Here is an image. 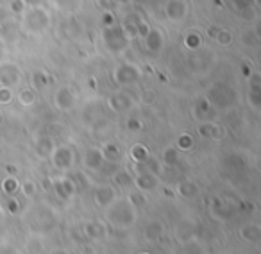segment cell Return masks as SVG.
Here are the masks:
<instances>
[{
    "label": "cell",
    "instance_id": "obj_27",
    "mask_svg": "<svg viewBox=\"0 0 261 254\" xmlns=\"http://www.w3.org/2000/svg\"><path fill=\"white\" fill-rule=\"evenodd\" d=\"M179 160V153L175 147H167V149L163 150V154H161V161H163L167 167H174L175 163H177Z\"/></svg>",
    "mask_w": 261,
    "mask_h": 254
},
{
    "label": "cell",
    "instance_id": "obj_14",
    "mask_svg": "<svg viewBox=\"0 0 261 254\" xmlns=\"http://www.w3.org/2000/svg\"><path fill=\"white\" fill-rule=\"evenodd\" d=\"M140 20L138 16H133L129 15L125 20H123V23L120 26V29H122V33L125 34L127 40H133V38H138V26H140Z\"/></svg>",
    "mask_w": 261,
    "mask_h": 254
},
{
    "label": "cell",
    "instance_id": "obj_39",
    "mask_svg": "<svg viewBox=\"0 0 261 254\" xmlns=\"http://www.w3.org/2000/svg\"><path fill=\"white\" fill-rule=\"evenodd\" d=\"M23 2H25L27 8H33V6H45L47 0H23Z\"/></svg>",
    "mask_w": 261,
    "mask_h": 254
},
{
    "label": "cell",
    "instance_id": "obj_24",
    "mask_svg": "<svg viewBox=\"0 0 261 254\" xmlns=\"http://www.w3.org/2000/svg\"><path fill=\"white\" fill-rule=\"evenodd\" d=\"M161 235H163V224L161 222H150L145 227V238L150 240V242H156Z\"/></svg>",
    "mask_w": 261,
    "mask_h": 254
},
{
    "label": "cell",
    "instance_id": "obj_34",
    "mask_svg": "<svg viewBox=\"0 0 261 254\" xmlns=\"http://www.w3.org/2000/svg\"><path fill=\"white\" fill-rule=\"evenodd\" d=\"M113 26H118V23H116V18H115V13L104 11L102 13V27L108 29V27H113Z\"/></svg>",
    "mask_w": 261,
    "mask_h": 254
},
{
    "label": "cell",
    "instance_id": "obj_35",
    "mask_svg": "<svg viewBox=\"0 0 261 254\" xmlns=\"http://www.w3.org/2000/svg\"><path fill=\"white\" fill-rule=\"evenodd\" d=\"M13 100L11 88H0V104H9Z\"/></svg>",
    "mask_w": 261,
    "mask_h": 254
},
{
    "label": "cell",
    "instance_id": "obj_31",
    "mask_svg": "<svg viewBox=\"0 0 261 254\" xmlns=\"http://www.w3.org/2000/svg\"><path fill=\"white\" fill-rule=\"evenodd\" d=\"M175 147H177L179 150H190L193 147V138L188 133H182L177 138V142H175Z\"/></svg>",
    "mask_w": 261,
    "mask_h": 254
},
{
    "label": "cell",
    "instance_id": "obj_18",
    "mask_svg": "<svg viewBox=\"0 0 261 254\" xmlns=\"http://www.w3.org/2000/svg\"><path fill=\"white\" fill-rule=\"evenodd\" d=\"M54 186H56V192H58L63 199H68V197H72V193L75 192V185H73V183L70 181V179H66V177L58 179Z\"/></svg>",
    "mask_w": 261,
    "mask_h": 254
},
{
    "label": "cell",
    "instance_id": "obj_25",
    "mask_svg": "<svg viewBox=\"0 0 261 254\" xmlns=\"http://www.w3.org/2000/svg\"><path fill=\"white\" fill-rule=\"evenodd\" d=\"M31 84H33V90H43V88H47L48 86V75L45 72H34L33 73V77H31Z\"/></svg>",
    "mask_w": 261,
    "mask_h": 254
},
{
    "label": "cell",
    "instance_id": "obj_16",
    "mask_svg": "<svg viewBox=\"0 0 261 254\" xmlns=\"http://www.w3.org/2000/svg\"><path fill=\"white\" fill-rule=\"evenodd\" d=\"M102 153V158H104V161H111V163H115V161L120 160V156H122V149H120L118 143L115 142H108L102 145L100 149Z\"/></svg>",
    "mask_w": 261,
    "mask_h": 254
},
{
    "label": "cell",
    "instance_id": "obj_9",
    "mask_svg": "<svg viewBox=\"0 0 261 254\" xmlns=\"http://www.w3.org/2000/svg\"><path fill=\"white\" fill-rule=\"evenodd\" d=\"M75 93H73L72 90H70L68 86H61L58 91H56L54 95V104L56 108L59 109V111H72L73 108H75Z\"/></svg>",
    "mask_w": 261,
    "mask_h": 254
},
{
    "label": "cell",
    "instance_id": "obj_40",
    "mask_svg": "<svg viewBox=\"0 0 261 254\" xmlns=\"http://www.w3.org/2000/svg\"><path fill=\"white\" fill-rule=\"evenodd\" d=\"M113 6H118V8H123V6H130L133 0H111Z\"/></svg>",
    "mask_w": 261,
    "mask_h": 254
},
{
    "label": "cell",
    "instance_id": "obj_20",
    "mask_svg": "<svg viewBox=\"0 0 261 254\" xmlns=\"http://www.w3.org/2000/svg\"><path fill=\"white\" fill-rule=\"evenodd\" d=\"M129 154H130V160H135L140 165L147 163V160H149V149L145 145H142V143H136V145L130 147Z\"/></svg>",
    "mask_w": 261,
    "mask_h": 254
},
{
    "label": "cell",
    "instance_id": "obj_29",
    "mask_svg": "<svg viewBox=\"0 0 261 254\" xmlns=\"http://www.w3.org/2000/svg\"><path fill=\"white\" fill-rule=\"evenodd\" d=\"M20 188V183L16 177H13V175H9V177H6L4 181H2V190H4L6 193H9V195H15L16 192H18Z\"/></svg>",
    "mask_w": 261,
    "mask_h": 254
},
{
    "label": "cell",
    "instance_id": "obj_6",
    "mask_svg": "<svg viewBox=\"0 0 261 254\" xmlns=\"http://www.w3.org/2000/svg\"><path fill=\"white\" fill-rule=\"evenodd\" d=\"M22 81V70L16 63L2 61L0 63V88H13Z\"/></svg>",
    "mask_w": 261,
    "mask_h": 254
},
{
    "label": "cell",
    "instance_id": "obj_38",
    "mask_svg": "<svg viewBox=\"0 0 261 254\" xmlns=\"http://www.w3.org/2000/svg\"><path fill=\"white\" fill-rule=\"evenodd\" d=\"M22 190H23V193H25L27 197L34 195V183H31V181L23 183V185H22Z\"/></svg>",
    "mask_w": 261,
    "mask_h": 254
},
{
    "label": "cell",
    "instance_id": "obj_41",
    "mask_svg": "<svg viewBox=\"0 0 261 254\" xmlns=\"http://www.w3.org/2000/svg\"><path fill=\"white\" fill-rule=\"evenodd\" d=\"M52 254H68V252H66V250H54V252H52Z\"/></svg>",
    "mask_w": 261,
    "mask_h": 254
},
{
    "label": "cell",
    "instance_id": "obj_21",
    "mask_svg": "<svg viewBox=\"0 0 261 254\" xmlns=\"http://www.w3.org/2000/svg\"><path fill=\"white\" fill-rule=\"evenodd\" d=\"M211 36L215 38V41H217L220 47H229V45H232V41H234V34L229 29H217V33L211 34Z\"/></svg>",
    "mask_w": 261,
    "mask_h": 254
},
{
    "label": "cell",
    "instance_id": "obj_36",
    "mask_svg": "<svg viewBox=\"0 0 261 254\" xmlns=\"http://www.w3.org/2000/svg\"><path fill=\"white\" fill-rule=\"evenodd\" d=\"M115 181L118 183V185H122V186H127V185H130V183H133V177H130L127 172H118V174L115 175Z\"/></svg>",
    "mask_w": 261,
    "mask_h": 254
},
{
    "label": "cell",
    "instance_id": "obj_13",
    "mask_svg": "<svg viewBox=\"0 0 261 254\" xmlns=\"http://www.w3.org/2000/svg\"><path fill=\"white\" fill-rule=\"evenodd\" d=\"M116 199V192L113 186L106 185V186H100V188H97V192H95V200H97L98 206H109L111 202H115Z\"/></svg>",
    "mask_w": 261,
    "mask_h": 254
},
{
    "label": "cell",
    "instance_id": "obj_15",
    "mask_svg": "<svg viewBox=\"0 0 261 254\" xmlns=\"http://www.w3.org/2000/svg\"><path fill=\"white\" fill-rule=\"evenodd\" d=\"M135 185L138 190L145 192V190H154L158 186V177L150 172H142L140 175H136L135 179Z\"/></svg>",
    "mask_w": 261,
    "mask_h": 254
},
{
    "label": "cell",
    "instance_id": "obj_17",
    "mask_svg": "<svg viewBox=\"0 0 261 254\" xmlns=\"http://www.w3.org/2000/svg\"><path fill=\"white\" fill-rule=\"evenodd\" d=\"M18 22L16 20H6L4 23H2V31H0V34H2V38H4L6 41H13L16 36H18Z\"/></svg>",
    "mask_w": 261,
    "mask_h": 254
},
{
    "label": "cell",
    "instance_id": "obj_11",
    "mask_svg": "<svg viewBox=\"0 0 261 254\" xmlns=\"http://www.w3.org/2000/svg\"><path fill=\"white\" fill-rule=\"evenodd\" d=\"M83 163L90 170H100L102 165H104V158H102L100 149H88L86 154H84Z\"/></svg>",
    "mask_w": 261,
    "mask_h": 254
},
{
    "label": "cell",
    "instance_id": "obj_12",
    "mask_svg": "<svg viewBox=\"0 0 261 254\" xmlns=\"http://www.w3.org/2000/svg\"><path fill=\"white\" fill-rule=\"evenodd\" d=\"M109 108H111L113 111H118V113L127 111V109L133 108V98L125 93H115L109 97Z\"/></svg>",
    "mask_w": 261,
    "mask_h": 254
},
{
    "label": "cell",
    "instance_id": "obj_26",
    "mask_svg": "<svg viewBox=\"0 0 261 254\" xmlns=\"http://www.w3.org/2000/svg\"><path fill=\"white\" fill-rule=\"evenodd\" d=\"M84 233H86L88 238L97 240V238H100V236H104L106 231H104V227L98 224V222H90V224L84 225Z\"/></svg>",
    "mask_w": 261,
    "mask_h": 254
},
{
    "label": "cell",
    "instance_id": "obj_30",
    "mask_svg": "<svg viewBox=\"0 0 261 254\" xmlns=\"http://www.w3.org/2000/svg\"><path fill=\"white\" fill-rule=\"evenodd\" d=\"M259 235H261V231L257 225H245V227L242 229V236L249 240V242H257Z\"/></svg>",
    "mask_w": 261,
    "mask_h": 254
},
{
    "label": "cell",
    "instance_id": "obj_2",
    "mask_svg": "<svg viewBox=\"0 0 261 254\" xmlns=\"http://www.w3.org/2000/svg\"><path fill=\"white\" fill-rule=\"evenodd\" d=\"M102 41H104L106 48L113 54H118V52H123L129 45V40L125 38V34L122 33L120 26H113L108 27V29L102 31Z\"/></svg>",
    "mask_w": 261,
    "mask_h": 254
},
{
    "label": "cell",
    "instance_id": "obj_22",
    "mask_svg": "<svg viewBox=\"0 0 261 254\" xmlns=\"http://www.w3.org/2000/svg\"><path fill=\"white\" fill-rule=\"evenodd\" d=\"M199 133H200V136H204V138H211V140L220 138V127H218L217 123H211V122H204L202 125L199 127Z\"/></svg>",
    "mask_w": 261,
    "mask_h": 254
},
{
    "label": "cell",
    "instance_id": "obj_8",
    "mask_svg": "<svg viewBox=\"0 0 261 254\" xmlns=\"http://www.w3.org/2000/svg\"><path fill=\"white\" fill-rule=\"evenodd\" d=\"M50 158H52L54 167L59 168V170H68V168H72V165H73V150L66 145L56 147Z\"/></svg>",
    "mask_w": 261,
    "mask_h": 254
},
{
    "label": "cell",
    "instance_id": "obj_28",
    "mask_svg": "<svg viewBox=\"0 0 261 254\" xmlns=\"http://www.w3.org/2000/svg\"><path fill=\"white\" fill-rule=\"evenodd\" d=\"M200 43H202V38H200L199 33H195V31L186 33V36H185V47L186 48H190V50H197V48L200 47Z\"/></svg>",
    "mask_w": 261,
    "mask_h": 254
},
{
    "label": "cell",
    "instance_id": "obj_33",
    "mask_svg": "<svg viewBox=\"0 0 261 254\" xmlns=\"http://www.w3.org/2000/svg\"><path fill=\"white\" fill-rule=\"evenodd\" d=\"M179 193L185 197H192L197 193V186L195 183H182V185H179Z\"/></svg>",
    "mask_w": 261,
    "mask_h": 254
},
{
    "label": "cell",
    "instance_id": "obj_32",
    "mask_svg": "<svg viewBox=\"0 0 261 254\" xmlns=\"http://www.w3.org/2000/svg\"><path fill=\"white\" fill-rule=\"evenodd\" d=\"M25 9H27V6H25L23 0H9V11H11L13 15L20 16Z\"/></svg>",
    "mask_w": 261,
    "mask_h": 254
},
{
    "label": "cell",
    "instance_id": "obj_23",
    "mask_svg": "<svg viewBox=\"0 0 261 254\" xmlns=\"http://www.w3.org/2000/svg\"><path fill=\"white\" fill-rule=\"evenodd\" d=\"M18 102L22 106H25V108H29V106H33L34 102H36V90H33V88H22V90L18 91Z\"/></svg>",
    "mask_w": 261,
    "mask_h": 254
},
{
    "label": "cell",
    "instance_id": "obj_37",
    "mask_svg": "<svg viewBox=\"0 0 261 254\" xmlns=\"http://www.w3.org/2000/svg\"><path fill=\"white\" fill-rule=\"evenodd\" d=\"M127 129L129 131H140L142 129V122L138 118H129L127 120Z\"/></svg>",
    "mask_w": 261,
    "mask_h": 254
},
{
    "label": "cell",
    "instance_id": "obj_7",
    "mask_svg": "<svg viewBox=\"0 0 261 254\" xmlns=\"http://www.w3.org/2000/svg\"><path fill=\"white\" fill-rule=\"evenodd\" d=\"M165 47V36L163 31L158 29V27H150L149 33L143 36V48H145L149 54L158 56Z\"/></svg>",
    "mask_w": 261,
    "mask_h": 254
},
{
    "label": "cell",
    "instance_id": "obj_19",
    "mask_svg": "<svg viewBox=\"0 0 261 254\" xmlns=\"http://www.w3.org/2000/svg\"><path fill=\"white\" fill-rule=\"evenodd\" d=\"M193 113H195V116L199 120H204V122H206L207 116L213 115V106L207 102V98H200V100L195 104V108H193Z\"/></svg>",
    "mask_w": 261,
    "mask_h": 254
},
{
    "label": "cell",
    "instance_id": "obj_1",
    "mask_svg": "<svg viewBox=\"0 0 261 254\" xmlns=\"http://www.w3.org/2000/svg\"><path fill=\"white\" fill-rule=\"evenodd\" d=\"M50 27V13L45 6L27 8L20 15L18 29L27 36H41Z\"/></svg>",
    "mask_w": 261,
    "mask_h": 254
},
{
    "label": "cell",
    "instance_id": "obj_4",
    "mask_svg": "<svg viewBox=\"0 0 261 254\" xmlns=\"http://www.w3.org/2000/svg\"><path fill=\"white\" fill-rule=\"evenodd\" d=\"M140 77H142V70L133 63H122L113 70V81L120 86H129V84L138 83Z\"/></svg>",
    "mask_w": 261,
    "mask_h": 254
},
{
    "label": "cell",
    "instance_id": "obj_10",
    "mask_svg": "<svg viewBox=\"0 0 261 254\" xmlns=\"http://www.w3.org/2000/svg\"><path fill=\"white\" fill-rule=\"evenodd\" d=\"M54 149H56V145L50 136H41V138H38L36 143H34V154H36L38 158H41V160L50 158Z\"/></svg>",
    "mask_w": 261,
    "mask_h": 254
},
{
    "label": "cell",
    "instance_id": "obj_5",
    "mask_svg": "<svg viewBox=\"0 0 261 254\" xmlns=\"http://www.w3.org/2000/svg\"><path fill=\"white\" fill-rule=\"evenodd\" d=\"M163 13L170 22L181 23L188 18L190 15V6L186 0H167L163 6Z\"/></svg>",
    "mask_w": 261,
    "mask_h": 254
},
{
    "label": "cell",
    "instance_id": "obj_3",
    "mask_svg": "<svg viewBox=\"0 0 261 254\" xmlns=\"http://www.w3.org/2000/svg\"><path fill=\"white\" fill-rule=\"evenodd\" d=\"M207 102L211 106H217V108H229L232 106V102L236 100V93L232 88L225 86V84H215L213 88L207 93Z\"/></svg>",
    "mask_w": 261,
    "mask_h": 254
}]
</instances>
